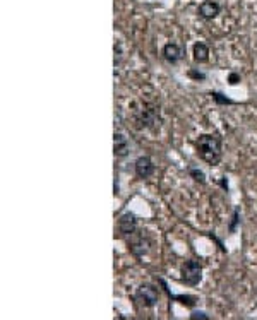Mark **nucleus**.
Instances as JSON below:
<instances>
[{
	"label": "nucleus",
	"mask_w": 257,
	"mask_h": 320,
	"mask_svg": "<svg viewBox=\"0 0 257 320\" xmlns=\"http://www.w3.org/2000/svg\"><path fill=\"white\" fill-rule=\"evenodd\" d=\"M192 55H194V60L199 62V64H204V62H208V58H209L208 45L196 43V45H194V48H192Z\"/></svg>",
	"instance_id": "9d476101"
},
{
	"label": "nucleus",
	"mask_w": 257,
	"mask_h": 320,
	"mask_svg": "<svg viewBox=\"0 0 257 320\" xmlns=\"http://www.w3.org/2000/svg\"><path fill=\"white\" fill-rule=\"evenodd\" d=\"M219 11H221V7H219L218 2H214V0H204V2L199 6L197 12L202 19H214L219 14Z\"/></svg>",
	"instance_id": "6e6552de"
},
{
	"label": "nucleus",
	"mask_w": 257,
	"mask_h": 320,
	"mask_svg": "<svg viewBox=\"0 0 257 320\" xmlns=\"http://www.w3.org/2000/svg\"><path fill=\"white\" fill-rule=\"evenodd\" d=\"M228 82H230L231 86H235V84H238L240 82V76L237 72H231L230 76H228Z\"/></svg>",
	"instance_id": "2eb2a0df"
},
{
	"label": "nucleus",
	"mask_w": 257,
	"mask_h": 320,
	"mask_svg": "<svg viewBox=\"0 0 257 320\" xmlns=\"http://www.w3.org/2000/svg\"><path fill=\"white\" fill-rule=\"evenodd\" d=\"M134 301L144 308H153L160 301V289L155 284H141L134 293Z\"/></svg>",
	"instance_id": "f03ea898"
},
{
	"label": "nucleus",
	"mask_w": 257,
	"mask_h": 320,
	"mask_svg": "<svg viewBox=\"0 0 257 320\" xmlns=\"http://www.w3.org/2000/svg\"><path fill=\"white\" fill-rule=\"evenodd\" d=\"M180 274H182V282H185L187 286H197L199 282L202 281V264L199 260H185L184 264H182V269H180Z\"/></svg>",
	"instance_id": "7ed1b4c3"
},
{
	"label": "nucleus",
	"mask_w": 257,
	"mask_h": 320,
	"mask_svg": "<svg viewBox=\"0 0 257 320\" xmlns=\"http://www.w3.org/2000/svg\"><path fill=\"white\" fill-rule=\"evenodd\" d=\"M238 216H240V211H238V209H235L233 218H231V219H233V221H231V224H230V233H233V231H235V226H237V223L240 221Z\"/></svg>",
	"instance_id": "4468645a"
},
{
	"label": "nucleus",
	"mask_w": 257,
	"mask_h": 320,
	"mask_svg": "<svg viewBox=\"0 0 257 320\" xmlns=\"http://www.w3.org/2000/svg\"><path fill=\"white\" fill-rule=\"evenodd\" d=\"M117 230L122 236H132L138 231V218L134 213H123L118 218Z\"/></svg>",
	"instance_id": "20e7f679"
},
{
	"label": "nucleus",
	"mask_w": 257,
	"mask_h": 320,
	"mask_svg": "<svg viewBox=\"0 0 257 320\" xmlns=\"http://www.w3.org/2000/svg\"><path fill=\"white\" fill-rule=\"evenodd\" d=\"M190 320H209V317L204 311H194V313L190 315Z\"/></svg>",
	"instance_id": "ddd939ff"
},
{
	"label": "nucleus",
	"mask_w": 257,
	"mask_h": 320,
	"mask_svg": "<svg viewBox=\"0 0 257 320\" xmlns=\"http://www.w3.org/2000/svg\"><path fill=\"white\" fill-rule=\"evenodd\" d=\"M189 77H192V79H206V74H202V72H196V70H189Z\"/></svg>",
	"instance_id": "dca6fc26"
},
{
	"label": "nucleus",
	"mask_w": 257,
	"mask_h": 320,
	"mask_svg": "<svg viewBox=\"0 0 257 320\" xmlns=\"http://www.w3.org/2000/svg\"><path fill=\"white\" fill-rule=\"evenodd\" d=\"M134 168H136V175H138L141 180H146V178H149L155 173V163H153V159L149 156L138 157Z\"/></svg>",
	"instance_id": "39448f33"
},
{
	"label": "nucleus",
	"mask_w": 257,
	"mask_h": 320,
	"mask_svg": "<svg viewBox=\"0 0 257 320\" xmlns=\"http://www.w3.org/2000/svg\"><path fill=\"white\" fill-rule=\"evenodd\" d=\"M211 98H213L218 105H233V101H231L230 98H226L225 94L218 93V91H213V93H211Z\"/></svg>",
	"instance_id": "9b49d317"
},
{
	"label": "nucleus",
	"mask_w": 257,
	"mask_h": 320,
	"mask_svg": "<svg viewBox=\"0 0 257 320\" xmlns=\"http://www.w3.org/2000/svg\"><path fill=\"white\" fill-rule=\"evenodd\" d=\"M131 152V145H128L127 137L120 132H115L113 135V154L115 157H127Z\"/></svg>",
	"instance_id": "423d86ee"
},
{
	"label": "nucleus",
	"mask_w": 257,
	"mask_h": 320,
	"mask_svg": "<svg viewBox=\"0 0 257 320\" xmlns=\"http://www.w3.org/2000/svg\"><path fill=\"white\" fill-rule=\"evenodd\" d=\"M163 58L170 64H177V62L182 60V57H184V48L180 47V45L177 43H167L163 47Z\"/></svg>",
	"instance_id": "0eeeda50"
},
{
	"label": "nucleus",
	"mask_w": 257,
	"mask_h": 320,
	"mask_svg": "<svg viewBox=\"0 0 257 320\" xmlns=\"http://www.w3.org/2000/svg\"><path fill=\"white\" fill-rule=\"evenodd\" d=\"M160 282H161V284H163L165 291H167L168 296L172 298V300H177V301L184 303L185 306H190V308H192V306H196V303H197V298H196V296H190V294H180V296H177V294H172V293H170L168 286L165 284V281H163V279H160Z\"/></svg>",
	"instance_id": "1a4fd4ad"
},
{
	"label": "nucleus",
	"mask_w": 257,
	"mask_h": 320,
	"mask_svg": "<svg viewBox=\"0 0 257 320\" xmlns=\"http://www.w3.org/2000/svg\"><path fill=\"white\" fill-rule=\"evenodd\" d=\"M189 175L194 178L196 182H199V184H204L206 182V175L204 172H201V170H197V168H190L189 170Z\"/></svg>",
	"instance_id": "f8f14e48"
},
{
	"label": "nucleus",
	"mask_w": 257,
	"mask_h": 320,
	"mask_svg": "<svg viewBox=\"0 0 257 320\" xmlns=\"http://www.w3.org/2000/svg\"><path fill=\"white\" fill-rule=\"evenodd\" d=\"M197 156L209 166L219 165L223 157V142L221 137L216 134H202L196 140Z\"/></svg>",
	"instance_id": "f257e3e1"
}]
</instances>
